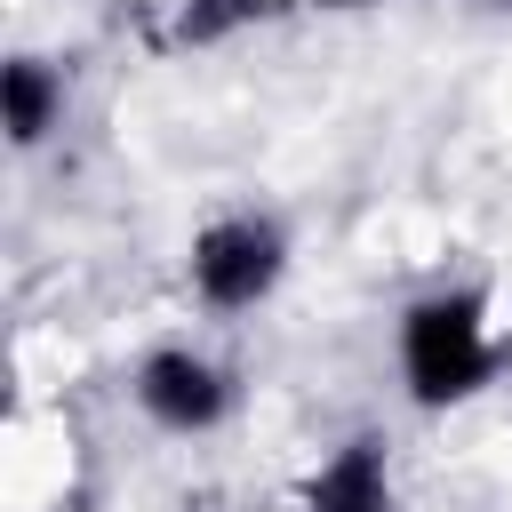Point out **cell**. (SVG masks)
Listing matches in <instances>:
<instances>
[{"label": "cell", "instance_id": "6da1fadb", "mask_svg": "<svg viewBox=\"0 0 512 512\" xmlns=\"http://www.w3.org/2000/svg\"><path fill=\"white\" fill-rule=\"evenodd\" d=\"M480 368H488V352H480V320H472L464 296L408 312V384H416V400H456V392L480 384Z\"/></svg>", "mask_w": 512, "mask_h": 512}, {"label": "cell", "instance_id": "7a4b0ae2", "mask_svg": "<svg viewBox=\"0 0 512 512\" xmlns=\"http://www.w3.org/2000/svg\"><path fill=\"white\" fill-rule=\"evenodd\" d=\"M192 272H200V288H208L216 304H248V296L280 272V240H272L264 224H224V232L200 240Z\"/></svg>", "mask_w": 512, "mask_h": 512}, {"label": "cell", "instance_id": "3957f363", "mask_svg": "<svg viewBox=\"0 0 512 512\" xmlns=\"http://www.w3.org/2000/svg\"><path fill=\"white\" fill-rule=\"evenodd\" d=\"M216 400H224L216 376H208L200 360H184V352H160V360L144 368V408H152L160 424H184V432H192V424L216 416Z\"/></svg>", "mask_w": 512, "mask_h": 512}, {"label": "cell", "instance_id": "277c9868", "mask_svg": "<svg viewBox=\"0 0 512 512\" xmlns=\"http://www.w3.org/2000/svg\"><path fill=\"white\" fill-rule=\"evenodd\" d=\"M312 512H384V472H376V448H344V456L320 472Z\"/></svg>", "mask_w": 512, "mask_h": 512}, {"label": "cell", "instance_id": "5b68a950", "mask_svg": "<svg viewBox=\"0 0 512 512\" xmlns=\"http://www.w3.org/2000/svg\"><path fill=\"white\" fill-rule=\"evenodd\" d=\"M48 104H56L48 72H40V64H8V136H16V144H32V136L48 128Z\"/></svg>", "mask_w": 512, "mask_h": 512}]
</instances>
